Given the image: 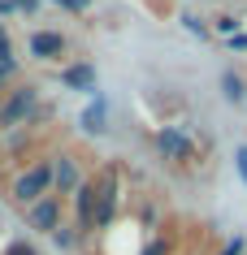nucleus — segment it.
I'll use <instances>...</instances> for the list:
<instances>
[{"label": "nucleus", "instance_id": "obj_9", "mask_svg": "<svg viewBox=\"0 0 247 255\" xmlns=\"http://www.w3.org/2000/svg\"><path fill=\"white\" fill-rule=\"evenodd\" d=\"M61 82L74 87V91H96V69L91 65H69L65 74H61Z\"/></svg>", "mask_w": 247, "mask_h": 255}, {"label": "nucleus", "instance_id": "obj_5", "mask_svg": "<svg viewBox=\"0 0 247 255\" xmlns=\"http://www.w3.org/2000/svg\"><path fill=\"white\" fill-rule=\"evenodd\" d=\"M78 186H82V177H78V169H74V160H69V156H56L52 160V195L65 199V195H74Z\"/></svg>", "mask_w": 247, "mask_h": 255}, {"label": "nucleus", "instance_id": "obj_4", "mask_svg": "<svg viewBox=\"0 0 247 255\" xmlns=\"http://www.w3.org/2000/svg\"><path fill=\"white\" fill-rule=\"evenodd\" d=\"M156 147H161V156L165 160H191L195 156V147H191V138L182 134V130H174V126H165V130H156Z\"/></svg>", "mask_w": 247, "mask_h": 255}, {"label": "nucleus", "instance_id": "obj_8", "mask_svg": "<svg viewBox=\"0 0 247 255\" xmlns=\"http://www.w3.org/2000/svg\"><path fill=\"white\" fill-rule=\"evenodd\" d=\"M30 52L39 56V61H56V56L65 52V35H56V30H35V35H30Z\"/></svg>", "mask_w": 247, "mask_h": 255}, {"label": "nucleus", "instance_id": "obj_21", "mask_svg": "<svg viewBox=\"0 0 247 255\" xmlns=\"http://www.w3.org/2000/svg\"><path fill=\"white\" fill-rule=\"evenodd\" d=\"M56 4H65V9H74V13L82 9V0H56Z\"/></svg>", "mask_w": 247, "mask_h": 255}, {"label": "nucleus", "instance_id": "obj_11", "mask_svg": "<svg viewBox=\"0 0 247 255\" xmlns=\"http://www.w3.org/2000/svg\"><path fill=\"white\" fill-rule=\"evenodd\" d=\"M104 117H109V104H104V100H96V104L87 108V113H82V130H87V134H104Z\"/></svg>", "mask_w": 247, "mask_h": 255}, {"label": "nucleus", "instance_id": "obj_22", "mask_svg": "<svg viewBox=\"0 0 247 255\" xmlns=\"http://www.w3.org/2000/svg\"><path fill=\"white\" fill-rule=\"evenodd\" d=\"M13 9H17L13 0H0V13H13Z\"/></svg>", "mask_w": 247, "mask_h": 255}, {"label": "nucleus", "instance_id": "obj_3", "mask_svg": "<svg viewBox=\"0 0 247 255\" xmlns=\"http://www.w3.org/2000/svg\"><path fill=\"white\" fill-rule=\"evenodd\" d=\"M35 104H39L35 87H17V91L0 104V126H4V130H9V126H17L22 117H30V113H35Z\"/></svg>", "mask_w": 247, "mask_h": 255}, {"label": "nucleus", "instance_id": "obj_16", "mask_svg": "<svg viewBox=\"0 0 247 255\" xmlns=\"http://www.w3.org/2000/svg\"><path fill=\"white\" fill-rule=\"evenodd\" d=\"M143 255H169V242H165V238H152V242H148V251H143Z\"/></svg>", "mask_w": 247, "mask_h": 255}, {"label": "nucleus", "instance_id": "obj_12", "mask_svg": "<svg viewBox=\"0 0 247 255\" xmlns=\"http://www.w3.org/2000/svg\"><path fill=\"white\" fill-rule=\"evenodd\" d=\"M182 26L191 30L195 39H208V26H204V22H200V17H195V13H182Z\"/></svg>", "mask_w": 247, "mask_h": 255}, {"label": "nucleus", "instance_id": "obj_19", "mask_svg": "<svg viewBox=\"0 0 247 255\" xmlns=\"http://www.w3.org/2000/svg\"><path fill=\"white\" fill-rule=\"evenodd\" d=\"M234 160H239V177L247 182V147H239V151H234Z\"/></svg>", "mask_w": 247, "mask_h": 255}, {"label": "nucleus", "instance_id": "obj_23", "mask_svg": "<svg viewBox=\"0 0 247 255\" xmlns=\"http://www.w3.org/2000/svg\"><path fill=\"white\" fill-rule=\"evenodd\" d=\"M0 48H9V30L0 26Z\"/></svg>", "mask_w": 247, "mask_h": 255}, {"label": "nucleus", "instance_id": "obj_17", "mask_svg": "<svg viewBox=\"0 0 247 255\" xmlns=\"http://www.w3.org/2000/svg\"><path fill=\"white\" fill-rule=\"evenodd\" d=\"M217 30L221 35H234V30H239V17H217Z\"/></svg>", "mask_w": 247, "mask_h": 255}, {"label": "nucleus", "instance_id": "obj_20", "mask_svg": "<svg viewBox=\"0 0 247 255\" xmlns=\"http://www.w3.org/2000/svg\"><path fill=\"white\" fill-rule=\"evenodd\" d=\"M230 48H239V52H247V35H230Z\"/></svg>", "mask_w": 247, "mask_h": 255}, {"label": "nucleus", "instance_id": "obj_18", "mask_svg": "<svg viewBox=\"0 0 247 255\" xmlns=\"http://www.w3.org/2000/svg\"><path fill=\"white\" fill-rule=\"evenodd\" d=\"M4 255H35V247H30V242H9Z\"/></svg>", "mask_w": 247, "mask_h": 255}, {"label": "nucleus", "instance_id": "obj_7", "mask_svg": "<svg viewBox=\"0 0 247 255\" xmlns=\"http://www.w3.org/2000/svg\"><path fill=\"white\" fill-rule=\"evenodd\" d=\"M30 225L52 234V229L61 225V199H56V195H43L39 203H30Z\"/></svg>", "mask_w": 247, "mask_h": 255}, {"label": "nucleus", "instance_id": "obj_2", "mask_svg": "<svg viewBox=\"0 0 247 255\" xmlns=\"http://www.w3.org/2000/svg\"><path fill=\"white\" fill-rule=\"evenodd\" d=\"M113 216H117V173H100L96 177V221H91V229H109Z\"/></svg>", "mask_w": 247, "mask_h": 255}, {"label": "nucleus", "instance_id": "obj_15", "mask_svg": "<svg viewBox=\"0 0 247 255\" xmlns=\"http://www.w3.org/2000/svg\"><path fill=\"white\" fill-rule=\"evenodd\" d=\"M52 238H56V247H74V229L56 225V229H52Z\"/></svg>", "mask_w": 247, "mask_h": 255}, {"label": "nucleus", "instance_id": "obj_1", "mask_svg": "<svg viewBox=\"0 0 247 255\" xmlns=\"http://www.w3.org/2000/svg\"><path fill=\"white\" fill-rule=\"evenodd\" d=\"M43 195H52V160H39V164H30L26 173L13 182V199L17 203H39Z\"/></svg>", "mask_w": 247, "mask_h": 255}, {"label": "nucleus", "instance_id": "obj_6", "mask_svg": "<svg viewBox=\"0 0 247 255\" xmlns=\"http://www.w3.org/2000/svg\"><path fill=\"white\" fill-rule=\"evenodd\" d=\"M91 221H96V182H82L74 190V225L91 229Z\"/></svg>", "mask_w": 247, "mask_h": 255}, {"label": "nucleus", "instance_id": "obj_10", "mask_svg": "<svg viewBox=\"0 0 247 255\" xmlns=\"http://www.w3.org/2000/svg\"><path fill=\"white\" fill-rule=\"evenodd\" d=\"M221 95H226L230 104H243V100H247V82H243V74L226 69V74H221Z\"/></svg>", "mask_w": 247, "mask_h": 255}, {"label": "nucleus", "instance_id": "obj_14", "mask_svg": "<svg viewBox=\"0 0 247 255\" xmlns=\"http://www.w3.org/2000/svg\"><path fill=\"white\" fill-rule=\"evenodd\" d=\"M217 255H247V238H230L226 247H221Z\"/></svg>", "mask_w": 247, "mask_h": 255}, {"label": "nucleus", "instance_id": "obj_13", "mask_svg": "<svg viewBox=\"0 0 247 255\" xmlns=\"http://www.w3.org/2000/svg\"><path fill=\"white\" fill-rule=\"evenodd\" d=\"M13 48H0V82H4V78H9V74H13Z\"/></svg>", "mask_w": 247, "mask_h": 255}]
</instances>
